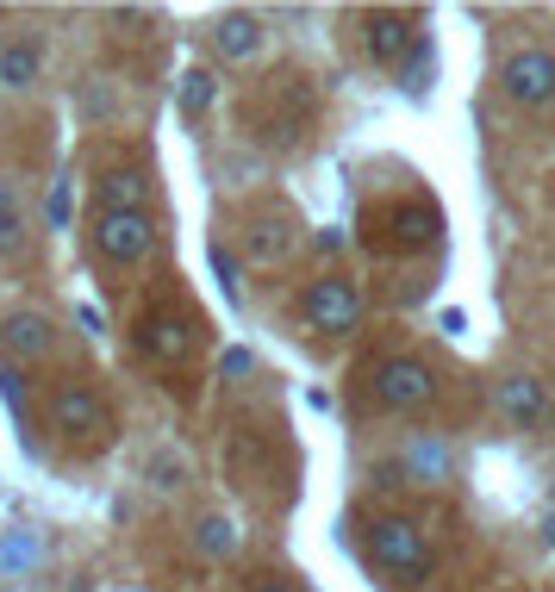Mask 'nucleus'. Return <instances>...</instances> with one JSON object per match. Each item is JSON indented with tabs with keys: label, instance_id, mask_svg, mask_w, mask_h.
<instances>
[{
	"label": "nucleus",
	"instance_id": "19",
	"mask_svg": "<svg viewBox=\"0 0 555 592\" xmlns=\"http://www.w3.org/2000/svg\"><path fill=\"white\" fill-rule=\"evenodd\" d=\"M150 481H157V486H169V493H175V486H188V481H181V455H169V450H162V455H150Z\"/></svg>",
	"mask_w": 555,
	"mask_h": 592
},
{
	"label": "nucleus",
	"instance_id": "11",
	"mask_svg": "<svg viewBox=\"0 0 555 592\" xmlns=\"http://www.w3.org/2000/svg\"><path fill=\"white\" fill-rule=\"evenodd\" d=\"M212 50H219L225 62H244L262 50V19L256 13H225L219 26H212Z\"/></svg>",
	"mask_w": 555,
	"mask_h": 592
},
{
	"label": "nucleus",
	"instance_id": "21",
	"mask_svg": "<svg viewBox=\"0 0 555 592\" xmlns=\"http://www.w3.org/2000/svg\"><path fill=\"white\" fill-rule=\"evenodd\" d=\"M69 218V187H50V225H63Z\"/></svg>",
	"mask_w": 555,
	"mask_h": 592
},
{
	"label": "nucleus",
	"instance_id": "3",
	"mask_svg": "<svg viewBox=\"0 0 555 592\" xmlns=\"http://www.w3.org/2000/svg\"><path fill=\"white\" fill-rule=\"evenodd\" d=\"M50 424H57L63 436H76V443H95V436L112 431L107 399H100L95 387H81V381H69V387L50 393Z\"/></svg>",
	"mask_w": 555,
	"mask_h": 592
},
{
	"label": "nucleus",
	"instance_id": "1",
	"mask_svg": "<svg viewBox=\"0 0 555 592\" xmlns=\"http://www.w3.org/2000/svg\"><path fill=\"white\" fill-rule=\"evenodd\" d=\"M368 555L381 561L387 574H406V580L430 574V543H425V530L406 524V517H381V524L368 530Z\"/></svg>",
	"mask_w": 555,
	"mask_h": 592
},
{
	"label": "nucleus",
	"instance_id": "7",
	"mask_svg": "<svg viewBox=\"0 0 555 592\" xmlns=\"http://www.w3.org/2000/svg\"><path fill=\"white\" fill-rule=\"evenodd\" d=\"M138 343L157 362H188L200 337H194V318H181V312H150V318H143V330H138Z\"/></svg>",
	"mask_w": 555,
	"mask_h": 592
},
{
	"label": "nucleus",
	"instance_id": "4",
	"mask_svg": "<svg viewBox=\"0 0 555 592\" xmlns=\"http://www.w3.org/2000/svg\"><path fill=\"white\" fill-rule=\"evenodd\" d=\"M157 231H150V213H95V249L107 263H138L150 256Z\"/></svg>",
	"mask_w": 555,
	"mask_h": 592
},
{
	"label": "nucleus",
	"instance_id": "23",
	"mask_svg": "<svg viewBox=\"0 0 555 592\" xmlns=\"http://www.w3.org/2000/svg\"><path fill=\"white\" fill-rule=\"evenodd\" d=\"M543 543H549V549H555V512H549V517H543Z\"/></svg>",
	"mask_w": 555,
	"mask_h": 592
},
{
	"label": "nucleus",
	"instance_id": "20",
	"mask_svg": "<svg viewBox=\"0 0 555 592\" xmlns=\"http://www.w3.org/2000/svg\"><path fill=\"white\" fill-rule=\"evenodd\" d=\"M32 561V543H0V568H26Z\"/></svg>",
	"mask_w": 555,
	"mask_h": 592
},
{
	"label": "nucleus",
	"instance_id": "15",
	"mask_svg": "<svg viewBox=\"0 0 555 592\" xmlns=\"http://www.w3.org/2000/svg\"><path fill=\"white\" fill-rule=\"evenodd\" d=\"M250 256L256 263H281L287 249H294V231H287V218H262V225H250Z\"/></svg>",
	"mask_w": 555,
	"mask_h": 592
},
{
	"label": "nucleus",
	"instance_id": "17",
	"mask_svg": "<svg viewBox=\"0 0 555 592\" xmlns=\"http://www.w3.org/2000/svg\"><path fill=\"white\" fill-rule=\"evenodd\" d=\"M194 543L207 549V555H231V549H238V536H231V524H225V517H200V524H194Z\"/></svg>",
	"mask_w": 555,
	"mask_h": 592
},
{
	"label": "nucleus",
	"instance_id": "18",
	"mask_svg": "<svg viewBox=\"0 0 555 592\" xmlns=\"http://www.w3.org/2000/svg\"><path fill=\"white\" fill-rule=\"evenodd\" d=\"M200 107H212V76L207 69H188L181 76V112H200Z\"/></svg>",
	"mask_w": 555,
	"mask_h": 592
},
{
	"label": "nucleus",
	"instance_id": "13",
	"mask_svg": "<svg viewBox=\"0 0 555 592\" xmlns=\"http://www.w3.org/2000/svg\"><path fill=\"white\" fill-rule=\"evenodd\" d=\"M387 225H394V244H406V249H425V244H437V206H387Z\"/></svg>",
	"mask_w": 555,
	"mask_h": 592
},
{
	"label": "nucleus",
	"instance_id": "22",
	"mask_svg": "<svg viewBox=\"0 0 555 592\" xmlns=\"http://www.w3.org/2000/svg\"><path fill=\"white\" fill-rule=\"evenodd\" d=\"M256 592H294L287 580H256Z\"/></svg>",
	"mask_w": 555,
	"mask_h": 592
},
{
	"label": "nucleus",
	"instance_id": "16",
	"mask_svg": "<svg viewBox=\"0 0 555 592\" xmlns=\"http://www.w3.org/2000/svg\"><path fill=\"white\" fill-rule=\"evenodd\" d=\"M26 249V213H19V194L0 181V256H19Z\"/></svg>",
	"mask_w": 555,
	"mask_h": 592
},
{
	"label": "nucleus",
	"instance_id": "14",
	"mask_svg": "<svg viewBox=\"0 0 555 592\" xmlns=\"http://www.w3.org/2000/svg\"><path fill=\"white\" fill-rule=\"evenodd\" d=\"M38 69H44V50H38V45H26V38L0 50V88H32V81H38Z\"/></svg>",
	"mask_w": 555,
	"mask_h": 592
},
{
	"label": "nucleus",
	"instance_id": "8",
	"mask_svg": "<svg viewBox=\"0 0 555 592\" xmlns=\"http://www.w3.org/2000/svg\"><path fill=\"white\" fill-rule=\"evenodd\" d=\"M363 45L375 62H399L406 50H413V19L406 13H368L363 19Z\"/></svg>",
	"mask_w": 555,
	"mask_h": 592
},
{
	"label": "nucleus",
	"instance_id": "6",
	"mask_svg": "<svg viewBox=\"0 0 555 592\" xmlns=\"http://www.w3.org/2000/svg\"><path fill=\"white\" fill-rule=\"evenodd\" d=\"M506 93L518 100V107L555 100V57L549 50H518V57L506 62Z\"/></svg>",
	"mask_w": 555,
	"mask_h": 592
},
{
	"label": "nucleus",
	"instance_id": "10",
	"mask_svg": "<svg viewBox=\"0 0 555 592\" xmlns=\"http://www.w3.org/2000/svg\"><path fill=\"white\" fill-rule=\"evenodd\" d=\"M143 200H150V175L143 169H112L95 181V206L100 213H143Z\"/></svg>",
	"mask_w": 555,
	"mask_h": 592
},
{
	"label": "nucleus",
	"instance_id": "9",
	"mask_svg": "<svg viewBox=\"0 0 555 592\" xmlns=\"http://www.w3.org/2000/svg\"><path fill=\"white\" fill-rule=\"evenodd\" d=\"M0 337H7V349H13V356L38 362V356H50L57 330H50L44 312H7V318H0Z\"/></svg>",
	"mask_w": 555,
	"mask_h": 592
},
{
	"label": "nucleus",
	"instance_id": "2",
	"mask_svg": "<svg viewBox=\"0 0 555 592\" xmlns=\"http://www.w3.org/2000/svg\"><path fill=\"white\" fill-rule=\"evenodd\" d=\"M375 399L394 405V412H425V405L437 399V374L413 356H387L381 368H375Z\"/></svg>",
	"mask_w": 555,
	"mask_h": 592
},
{
	"label": "nucleus",
	"instance_id": "12",
	"mask_svg": "<svg viewBox=\"0 0 555 592\" xmlns=\"http://www.w3.org/2000/svg\"><path fill=\"white\" fill-rule=\"evenodd\" d=\"M499 412H506L512 424H537L543 412H549L543 381H531V374H506V381H499Z\"/></svg>",
	"mask_w": 555,
	"mask_h": 592
},
{
	"label": "nucleus",
	"instance_id": "5",
	"mask_svg": "<svg viewBox=\"0 0 555 592\" xmlns=\"http://www.w3.org/2000/svg\"><path fill=\"white\" fill-rule=\"evenodd\" d=\"M356 318H363V299L349 280H313L306 287V325L313 330H356Z\"/></svg>",
	"mask_w": 555,
	"mask_h": 592
}]
</instances>
